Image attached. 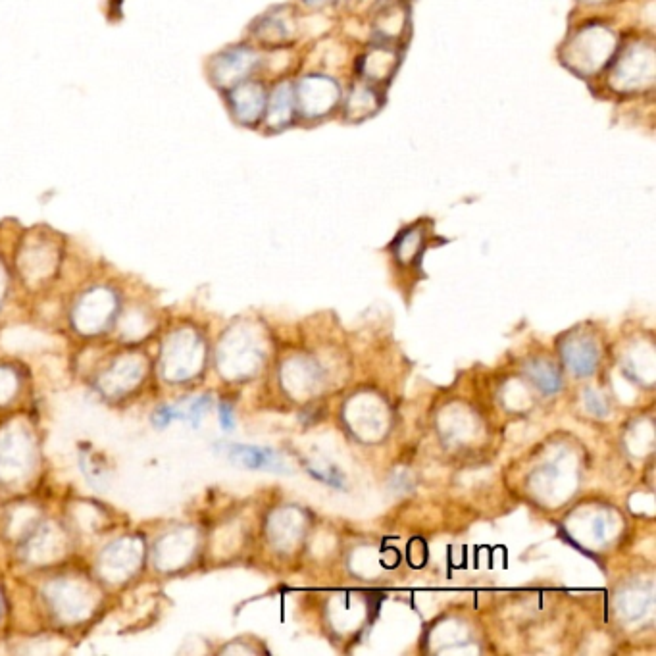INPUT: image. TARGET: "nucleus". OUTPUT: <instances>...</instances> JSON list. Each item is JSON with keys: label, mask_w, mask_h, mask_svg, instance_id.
<instances>
[{"label": "nucleus", "mask_w": 656, "mask_h": 656, "mask_svg": "<svg viewBox=\"0 0 656 656\" xmlns=\"http://www.w3.org/2000/svg\"><path fill=\"white\" fill-rule=\"evenodd\" d=\"M616 33L601 24L581 27L564 45V64L580 76L597 74L616 51Z\"/></svg>", "instance_id": "f257e3e1"}, {"label": "nucleus", "mask_w": 656, "mask_h": 656, "mask_svg": "<svg viewBox=\"0 0 656 656\" xmlns=\"http://www.w3.org/2000/svg\"><path fill=\"white\" fill-rule=\"evenodd\" d=\"M655 81V49L635 43L620 56L610 72V85L618 93H637Z\"/></svg>", "instance_id": "f03ea898"}, {"label": "nucleus", "mask_w": 656, "mask_h": 656, "mask_svg": "<svg viewBox=\"0 0 656 656\" xmlns=\"http://www.w3.org/2000/svg\"><path fill=\"white\" fill-rule=\"evenodd\" d=\"M295 99L304 118L320 120L335 110L341 99V89L339 83L331 77L308 76L299 81Z\"/></svg>", "instance_id": "7ed1b4c3"}, {"label": "nucleus", "mask_w": 656, "mask_h": 656, "mask_svg": "<svg viewBox=\"0 0 656 656\" xmlns=\"http://www.w3.org/2000/svg\"><path fill=\"white\" fill-rule=\"evenodd\" d=\"M258 64V54L247 47H235L218 54L212 64V77L220 87H235L245 81Z\"/></svg>", "instance_id": "20e7f679"}, {"label": "nucleus", "mask_w": 656, "mask_h": 656, "mask_svg": "<svg viewBox=\"0 0 656 656\" xmlns=\"http://www.w3.org/2000/svg\"><path fill=\"white\" fill-rule=\"evenodd\" d=\"M229 104L235 120L243 126H254L266 110V91L262 83L241 81L229 93Z\"/></svg>", "instance_id": "39448f33"}, {"label": "nucleus", "mask_w": 656, "mask_h": 656, "mask_svg": "<svg viewBox=\"0 0 656 656\" xmlns=\"http://www.w3.org/2000/svg\"><path fill=\"white\" fill-rule=\"evenodd\" d=\"M399 56L385 43L366 52L360 60V74L370 83H387L399 68Z\"/></svg>", "instance_id": "423d86ee"}, {"label": "nucleus", "mask_w": 656, "mask_h": 656, "mask_svg": "<svg viewBox=\"0 0 656 656\" xmlns=\"http://www.w3.org/2000/svg\"><path fill=\"white\" fill-rule=\"evenodd\" d=\"M297 110V99H295V89L291 83H279L274 89L270 104H268V127L279 131L283 127H289L293 124Z\"/></svg>", "instance_id": "0eeeda50"}, {"label": "nucleus", "mask_w": 656, "mask_h": 656, "mask_svg": "<svg viewBox=\"0 0 656 656\" xmlns=\"http://www.w3.org/2000/svg\"><path fill=\"white\" fill-rule=\"evenodd\" d=\"M229 458L249 470L285 472V464L281 462V456L276 455L272 449L253 447V445H231Z\"/></svg>", "instance_id": "6e6552de"}, {"label": "nucleus", "mask_w": 656, "mask_h": 656, "mask_svg": "<svg viewBox=\"0 0 656 656\" xmlns=\"http://www.w3.org/2000/svg\"><path fill=\"white\" fill-rule=\"evenodd\" d=\"M408 26V12L406 6L397 0L383 2V8L378 16V35L383 43H395L404 35Z\"/></svg>", "instance_id": "1a4fd4ad"}, {"label": "nucleus", "mask_w": 656, "mask_h": 656, "mask_svg": "<svg viewBox=\"0 0 656 656\" xmlns=\"http://www.w3.org/2000/svg\"><path fill=\"white\" fill-rule=\"evenodd\" d=\"M379 97L378 91L368 85V83H356L351 89V95L347 99L345 106V116L351 122H362L378 112Z\"/></svg>", "instance_id": "9d476101"}, {"label": "nucleus", "mask_w": 656, "mask_h": 656, "mask_svg": "<svg viewBox=\"0 0 656 656\" xmlns=\"http://www.w3.org/2000/svg\"><path fill=\"white\" fill-rule=\"evenodd\" d=\"M562 356L576 376H589L597 368V349L589 341L570 343L566 349H562Z\"/></svg>", "instance_id": "9b49d317"}, {"label": "nucleus", "mask_w": 656, "mask_h": 656, "mask_svg": "<svg viewBox=\"0 0 656 656\" xmlns=\"http://www.w3.org/2000/svg\"><path fill=\"white\" fill-rule=\"evenodd\" d=\"M293 33H295V29L291 26V20L283 14H278V12L262 18L256 24V35L264 43H270V45H279V43L291 41Z\"/></svg>", "instance_id": "f8f14e48"}, {"label": "nucleus", "mask_w": 656, "mask_h": 656, "mask_svg": "<svg viewBox=\"0 0 656 656\" xmlns=\"http://www.w3.org/2000/svg\"><path fill=\"white\" fill-rule=\"evenodd\" d=\"M528 374H530L531 381L545 393V395H553L562 389V376L558 374L551 364L547 362H535L528 366Z\"/></svg>", "instance_id": "ddd939ff"}, {"label": "nucleus", "mask_w": 656, "mask_h": 656, "mask_svg": "<svg viewBox=\"0 0 656 656\" xmlns=\"http://www.w3.org/2000/svg\"><path fill=\"white\" fill-rule=\"evenodd\" d=\"M310 476H314L316 480L326 483V485H331V487H337V489H343L345 485V478L341 472H337L333 466H329L328 470H316V468H308Z\"/></svg>", "instance_id": "4468645a"}, {"label": "nucleus", "mask_w": 656, "mask_h": 656, "mask_svg": "<svg viewBox=\"0 0 656 656\" xmlns=\"http://www.w3.org/2000/svg\"><path fill=\"white\" fill-rule=\"evenodd\" d=\"M585 403H587V408H589L593 414H597V416H606V414H608V408H606L605 401H603L597 393H587Z\"/></svg>", "instance_id": "2eb2a0df"}, {"label": "nucleus", "mask_w": 656, "mask_h": 656, "mask_svg": "<svg viewBox=\"0 0 656 656\" xmlns=\"http://www.w3.org/2000/svg\"><path fill=\"white\" fill-rule=\"evenodd\" d=\"M218 412H220V422H222V428L233 429V410L229 408L228 404H222Z\"/></svg>", "instance_id": "dca6fc26"}, {"label": "nucleus", "mask_w": 656, "mask_h": 656, "mask_svg": "<svg viewBox=\"0 0 656 656\" xmlns=\"http://www.w3.org/2000/svg\"><path fill=\"white\" fill-rule=\"evenodd\" d=\"M306 4H312V6H318V4H326L328 0H304Z\"/></svg>", "instance_id": "f3484780"}]
</instances>
